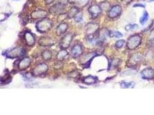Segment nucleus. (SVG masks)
Masks as SVG:
<instances>
[{"instance_id": "f257e3e1", "label": "nucleus", "mask_w": 154, "mask_h": 115, "mask_svg": "<svg viewBox=\"0 0 154 115\" xmlns=\"http://www.w3.org/2000/svg\"><path fill=\"white\" fill-rule=\"evenodd\" d=\"M142 38L139 35H134L129 37L126 46L129 50H134L136 48L141 42Z\"/></svg>"}, {"instance_id": "f03ea898", "label": "nucleus", "mask_w": 154, "mask_h": 115, "mask_svg": "<svg viewBox=\"0 0 154 115\" xmlns=\"http://www.w3.org/2000/svg\"><path fill=\"white\" fill-rule=\"evenodd\" d=\"M53 27L52 22L48 19H43L36 24V29L38 31L45 33L50 30Z\"/></svg>"}, {"instance_id": "7ed1b4c3", "label": "nucleus", "mask_w": 154, "mask_h": 115, "mask_svg": "<svg viewBox=\"0 0 154 115\" xmlns=\"http://www.w3.org/2000/svg\"><path fill=\"white\" fill-rule=\"evenodd\" d=\"M24 50L20 47H16L9 50L5 53V56L8 58L13 59L21 57L24 54Z\"/></svg>"}, {"instance_id": "20e7f679", "label": "nucleus", "mask_w": 154, "mask_h": 115, "mask_svg": "<svg viewBox=\"0 0 154 115\" xmlns=\"http://www.w3.org/2000/svg\"><path fill=\"white\" fill-rule=\"evenodd\" d=\"M48 68V66L46 63H40L33 69L32 73L34 76H41L47 72Z\"/></svg>"}, {"instance_id": "39448f33", "label": "nucleus", "mask_w": 154, "mask_h": 115, "mask_svg": "<svg viewBox=\"0 0 154 115\" xmlns=\"http://www.w3.org/2000/svg\"><path fill=\"white\" fill-rule=\"evenodd\" d=\"M73 37V36L72 33H67L62 38L60 41V46L62 49H67L69 47Z\"/></svg>"}, {"instance_id": "423d86ee", "label": "nucleus", "mask_w": 154, "mask_h": 115, "mask_svg": "<svg viewBox=\"0 0 154 115\" xmlns=\"http://www.w3.org/2000/svg\"><path fill=\"white\" fill-rule=\"evenodd\" d=\"M122 12V8L120 5H114L109 10L108 16L111 19H114L119 16Z\"/></svg>"}, {"instance_id": "0eeeda50", "label": "nucleus", "mask_w": 154, "mask_h": 115, "mask_svg": "<svg viewBox=\"0 0 154 115\" xmlns=\"http://www.w3.org/2000/svg\"><path fill=\"white\" fill-rule=\"evenodd\" d=\"M83 54V47L80 44H75L71 49V55L72 57L76 58L80 57Z\"/></svg>"}, {"instance_id": "6e6552de", "label": "nucleus", "mask_w": 154, "mask_h": 115, "mask_svg": "<svg viewBox=\"0 0 154 115\" xmlns=\"http://www.w3.org/2000/svg\"><path fill=\"white\" fill-rule=\"evenodd\" d=\"M88 12L93 18H96L102 14V9L98 5H93L88 8Z\"/></svg>"}, {"instance_id": "1a4fd4ad", "label": "nucleus", "mask_w": 154, "mask_h": 115, "mask_svg": "<svg viewBox=\"0 0 154 115\" xmlns=\"http://www.w3.org/2000/svg\"><path fill=\"white\" fill-rule=\"evenodd\" d=\"M38 43L43 47H50L55 44V41L50 37H43L39 39Z\"/></svg>"}, {"instance_id": "9d476101", "label": "nucleus", "mask_w": 154, "mask_h": 115, "mask_svg": "<svg viewBox=\"0 0 154 115\" xmlns=\"http://www.w3.org/2000/svg\"><path fill=\"white\" fill-rule=\"evenodd\" d=\"M141 77L144 80H153L154 78V70L151 68H147L141 72Z\"/></svg>"}, {"instance_id": "9b49d317", "label": "nucleus", "mask_w": 154, "mask_h": 115, "mask_svg": "<svg viewBox=\"0 0 154 115\" xmlns=\"http://www.w3.org/2000/svg\"><path fill=\"white\" fill-rule=\"evenodd\" d=\"M143 59V56L140 54H133L128 62V64L130 66H134L140 63Z\"/></svg>"}, {"instance_id": "f8f14e48", "label": "nucleus", "mask_w": 154, "mask_h": 115, "mask_svg": "<svg viewBox=\"0 0 154 115\" xmlns=\"http://www.w3.org/2000/svg\"><path fill=\"white\" fill-rule=\"evenodd\" d=\"M31 64V59L29 58H23L18 64V68L20 70L23 71L26 70Z\"/></svg>"}, {"instance_id": "ddd939ff", "label": "nucleus", "mask_w": 154, "mask_h": 115, "mask_svg": "<svg viewBox=\"0 0 154 115\" xmlns=\"http://www.w3.org/2000/svg\"><path fill=\"white\" fill-rule=\"evenodd\" d=\"M47 16V12L45 10H39L33 12L31 14V18L34 20L43 19Z\"/></svg>"}, {"instance_id": "4468645a", "label": "nucleus", "mask_w": 154, "mask_h": 115, "mask_svg": "<svg viewBox=\"0 0 154 115\" xmlns=\"http://www.w3.org/2000/svg\"><path fill=\"white\" fill-rule=\"evenodd\" d=\"M24 40L29 46H33L35 43V38L33 34L30 32H27L24 33Z\"/></svg>"}, {"instance_id": "2eb2a0df", "label": "nucleus", "mask_w": 154, "mask_h": 115, "mask_svg": "<svg viewBox=\"0 0 154 115\" xmlns=\"http://www.w3.org/2000/svg\"><path fill=\"white\" fill-rule=\"evenodd\" d=\"M65 8V5L62 3H57L54 6H52L49 10L51 13H60L62 12Z\"/></svg>"}, {"instance_id": "dca6fc26", "label": "nucleus", "mask_w": 154, "mask_h": 115, "mask_svg": "<svg viewBox=\"0 0 154 115\" xmlns=\"http://www.w3.org/2000/svg\"><path fill=\"white\" fill-rule=\"evenodd\" d=\"M99 29V26L95 23H90L86 26V32L88 35H93Z\"/></svg>"}, {"instance_id": "f3484780", "label": "nucleus", "mask_w": 154, "mask_h": 115, "mask_svg": "<svg viewBox=\"0 0 154 115\" xmlns=\"http://www.w3.org/2000/svg\"><path fill=\"white\" fill-rule=\"evenodd\" d=\"M68 28V26L66 23H63L60 24L56 29V34L58 36H61L64 34Z\"/></svg>"}, {"instance_id": "a211bd4d", "label": "nucleus", "mask_w": 154, "mask_h": 115, "mask_svg": "<svg viewBox=\"0 0 154 115\" xmlns=\"http://www.w3.org/2000/svg\"><path fill=\"white\" fill-rule=\"evenodd\" d=\"M110 36V31L107 30L106 29H102L100 30L99 34V39L100 40H106L107 37Z\"/></svg>"}, {"instance_id": "6ab92c4d", "label": "nucleus", "mask_w": 154, "mask_h": 115, "mask_svg": "<svg viewBox=\"0 0 154 115\" xmlns=\"http://www.w3.org/2000/svg\"><path fill=\"white\" fill-rule=\"evenodd\" d=\"M97 81L96 77L93 76H87L83 78V82L87 85H91L94 83H95Z\"/></svg>"}, {"instance_id": "aec40b11", "label": "nucleus", "mask_w": 154, "mask_h": 115, "mask_svg": "<svg viewBox=\"0 0 154 115\" xmlns=\"http://www.w3.org/2000/svg\"><path fill=\"white\" fill-rule=\"evenodd\" d=\"M68 53L65 49H62L59 52L57 55V59L59 61H62L63 60L66 58L68 56Z\"/></svg>"}, {"instance_id": "412c9836", "label": "nucleus", "mask_w": 154, "mask_h": 115, "mask_svg": "<svg viewBox=\"0 0 154 115\" xmlns=\"http://www.w3.org/2000/svg\"><path fill=\"white\" fill-rule=\"evenodd\" d=\"M42 57L45 61L49 60L52 57V53L50 50H46L42 53Z\"/></svg>"}, {"instance_id": "4be33fe9", "label": "nucleus", "mask_w": 154, "mask_h": 115, "mask_svg": "<svg viewBox=\"0 0 154 115\" xmlns=\"http://www.w3.org/2000/svg\"><path fill=\"white\" fill-rule=\"evenodd\" d=\"M79 9L75 6H73L72 7L69 11V13H68V17L69 18H73V17H75V16L79 13Z\"/></svg>"}, {"instance_id": "5701e85b", "label": "nucleus", "mask_w": 154, "mask_h": 115, "mask_svg": "<svg viewBox=\"0 0 154 115\" xmlns=\"http://www.w3.org/2000/svg\"><path fill=\"white\" fill-rule=\"evenodd\" d=\"M148 17H149V15H148V12L147 11H145L143 13L140 19V22L141 24L144 25V24H146L147 23V21H148Z\"/></svg>"}, {"instance_id": "b1692460", "label": "nucleus", "mask_w": 154, "mask_h": 115, "mask_svg": "<svg viewBox=\"0 0 154 115\" xmlns=\"http://www.w3.org/2000/svg\"><path fill=\"white\" fill-rule=\"evenodd\" d=\"M121 87L122 88H133L135 86V83L134 82H125L123 81L121 82Z\"/></svg>"}, {"instance_id": "393cba45", "label": "nucleus", "mask_w": 154, "mask_h": 115, "mask_svg": "<svg viewBox=\"0 0 154 115\" xmlns=\"http://www.w3.org/2000/svg\"><path fill=\"white\" fill-rule=\"evenodd\" d=\"M110 36L116 38H121L123 36L122 33L118 31H110Z\"/></svg>"}, {"instance_id": "a878e982", "label": "nucleus", "mask_w": 154, "mask_h": 115, "mask_svg": "<svg viewBox=\"0 0 154 115\" xmlns=\"http://www.w3.org/2000/svg\"><path fill=\"white\" fill-rule=\"evenodd\" d=\"M100 8L102 10L107 11L111 9L110 4L107 2H104L100 4Z\"/></svg>"}, {"instance_id": "bb28decb", "label": "nucleus", "mask_w": 154, "mask_h": 115, "mask_svg": "<svg viewBox=\"0 0 154 115\" xmlns=\"http://www.w3.org/2000/svg\"><path fill=\"white\" fill-rule=\"evenodd\" d=\"M136 71L134 70H128L126 71H123L122 74H121V76H132L134 74H136Z\"/></svg>"}, {"instance_id": "cd10ccee", "label": "nucleus", "mask_w": 154, "mask_h": 115, "mask_svg": "<svg viewBox=\"0 0 154 115\" xmlns=\"http://www.w3.org/2000/svg\"><path fill=\"white\" fill-rule=\"evenodd\" d=\"M139 28V26L137 24H129L125 27V29L127 31L132 30L134 29H136Z\"/></svg>"}, {"instance_id": "c85d7f7f", "label": "nucleus", "mask_w": 154, "mask_h": 115, "mask_svg": "<svg viewBox=\"0 0 154 115\" xmlns=\"http://www.w3.org/2000/svg\"><path fill=\"white\" fill-rule=\"evenodd\" d=\"M75 20L77 22L80 23L83 20V14L82 13H78L74 17Z\"/></svg>"}, {"instance_id": "c756f323", "label": "nucleus", "mask_w": 154, "mask_h": 115, "mask_svg": "<svg viewBox=\"0 0 154 115\" xmlns=\"http://www.w3.org/2000/svg\"><path fill=\"white\" fill-rule=\"evenodd\" d=\"M125 44V41L124 40H119L116 43V47L118 48H121Z\"/></svg>"}, {"instance_id": "7c9ffc66", "label": "nucleus", "mask_w": 154, "mask_h": 115, "mask_svg": "<svg viewBox=\"0 0 154 115\" xmlns=\"http://www.w3.org/2000/svg\"><path fill=\"white\" fill-rule=\"evenodd\" d=\"M88 2H89V0H79L78 5L80 6H84L86 5Z\"/></svg>"}, {"instance_id": "2f4dec72", "label": "nucleus", "mask_w": 154, "mask_h": 115, "mask_svg": "<svg viewBox=\"0 0 154 115\" xmlns=\"http://www.w3.org/2000/svg\"><path fill=\"white\" fill-rule=\"evenodd\" d=\"M133 7L134 8H137V7H140V8H145V5L144 4L142 3H137L134 5H133Z\"/></svg>"}, {"instance_id": "473e14b6", "label": "nucleus", "mask_w": 154, "mask_h": 115, "mask_svg": "<svg viewBox=\"0 0 154 115\" xmlns=\"http://www.w3.org/2000/svg\"><path fill=\"white\" fill-rule=\"evenodd\" d=\"M149 39L150 40H154V29L151 30V32H150V36H149Z\"/></svg>"}, {"instance_id": "72a5a7b5", "label": "nucleus", "mask_w": 154, "mask_h": 115, "mask_svg": "<svg viewBox=\"0 0 154 115\" xmlns=\"http://www.w3.org/2000/svg\"><path fill=\"white\" fill-rule=\"evenodd\" d=\"M68 1L69 2V3H77V4H78L79 0H68Z\"/></svg>"}, {"instance_id": "f704fd0d", "label": "nucleus", "mask_w": 154, "mask_h": 115, "mask_svg": "<svg viewBox=\"0 0 154 115\" xmlns=\"http://www.w3.org/2000/svg\"><path fill=\"white\" fill-rule=\"evenodd\" d=\"M53 1H54V0H45L46 3L47 4V5H49V4L52 3Z\"/></svg>"}, {"instance_id": "c9c22d12", "label": "nucleus", "mask_w": 154, "mask_h": 115, "mask_svg": "<svg viewBox=\"0 0 154 115\" xmlns=\"http://www.w3.org/2000/svg\"><path fill=\"white\" fill-rule=\"evenodd\" d=\"M125 1V2L126 3H130V2H132L133 0H124Z\"/></svg>"}, {"instance_id": "e433bc0d", "label": "nucleus", "mask_w": 154, "mask_h": 115, "mask_svg": "<svg viewBox=\"0 0 154 115\" xmlns=\"http://www.w3.org/2000/svg\"><path fill=\"white\" fill-rule=\"evenodd\" d=\"M149 1H151V2H152V1H154V0H148Z\"/></svg>"}, {"instance_id": "4c0bfd02", "label": "nucleus", "mask_w": 154, "mask_h": 115, "mask_svg": "<svg viewBox=\"0 0 154 115\" xmlns=\"http://www.w3.org/2000/svg\"><path fill=\"white\" fill-rule=\"evenodd\" d=\"M16 1H17V0H16Z\"/></svg>"}]
</instances>
